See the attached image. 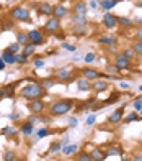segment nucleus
I'll list each match as a JSON object with an SVG mask.
<instances>
[{
    "label": "nucleus",
    "mask_w": 142,
    "mask_h": 161,
    "mask_svg": "<svg viewBox=\"0 0 142 161\" xmlns=\"http://www.w3.org/2000/svg\"><path fill=\"white\" fill-rule=\"evenodd\" d=\"M21 95L28 100H34V99H39L41 95H44V89L41 87V84H28L26 87H23Z\"/></svg>",
    "instance_id": "f257e3e1"
},
{
    "label": "nucleus",
    "mask_w": 142,
    "mask_h": 161,
    "mask_svg": "<svg viewBox=\"0 0 142 161\" xmlns=\"http://www.w3.org/2000/svg\"><path fill=\"white\" fill-rule=\"evenodd\" d=\"M72 108V100H57L51 105V115H64Z\"/></svg>",
    "instance_id": "f03ea898"
},
{
    "label": "nucleus",
    "mask_w": 142,
    "mask_h": 161,
    "mask_svg": "<svg viewBox=\"0 0 142 161\" xmlns=\"http://www.w3.org/2000/svg\"><path fill=\"white\" fill-rule=\"evenodd\" d=\"M10 15L15 20H18V22H26V20H30V12L26 9H23V7H15V9H11Z\"/></svg>",
    "instance_id": "7ed1b4c3"
},
{
    "label": "nucleus",
    "mask_w": 142,
    "mask_h": 161,
    "mask_svg": "<svg viewBox=\"0 0 142 161\" xmlns=\"http://www.w3.org/2000/svg\"><path fill=\"white\" fill-rule=\"evenodd\" d=\"M28 41H30L31 45L38 46V45H41V43H44V35L39 30H31L30 33H28Z\"/></svg>",
    "instance_id": "20e7f679"
},
{
    "label": "nucleus",
    "mask_w": 142,
    "mask_h": 161,
    "mask_svg": "<svg viewBox=\"0 0 142 161\" xmlns=\"http://www.w3.org/2000/svg\"><path fill=\"white\" fill-rule=\"evenodd\" d=\"M103 23H105V26H106V28L113 30V28L118 25V17H116V15H113L111 12H106V13L103 15Z\"/></svg>",
    "instance_id": "39448f33"
},
{
    "label": "nucleus",
    "mask_w": 142,
    "mask_h": 161,
    "mask_svg": "<svg viewBox=\"0 0 142 161\" xmlns=\"http://www.w3.org/2000/svg\"><path fill=\"white\" fill-rule=\"evenodd\" d=\"M31 114H41L44 110V104L41 102L39 99H34V100H30V105H28Z\"/></svg>",
    "instance_id": "423d86ee"
},
{
    "label": "nucleus",
    "mask_w": 142,
    "mask_h": 161,
    "mask_svg": "<svg viewBox=\"0 0 142 161\" xmlns=\"http://www.w3.org/2000/svg\"><path fill=\"white\" fill-rule=\"evenodd\" d=\"M123 114H124V107H119L118 110H115L111 115H109L108 122L113 123V125H116V123H119L121 120H123Z\"/></svg>",
    "instance_id": "0eeeda50"
},
{
    "label": "nucleus",
    "mask_w": 142,
    "mask_h": 161,
    "mask_svg": "<svg viewBox=\"0 0 142 161\" xmlns=\"http://www.w3.org/2000/svg\"><path fill=\"white\" fill-rule=\"evenodd\" d=\"M59 26H60L59 18L52 17V18H49V20L46 22V25H44V30H46V31H49V33H52V31L59 30Z\"/></svg>",
    "instance_id": "6e6552de"
},
{
    "label": "nucleus",
    "mask_w": 142,
    "mask_h": 161,
    "mask_svg": "<svg viewBox=\"0 0 142 161\" xmlns=\"http://www.w3.org/2000/svg\"><path fill=\"white\" fill-rule=\"evenodd\" d=\"M52 9H54V7H52L49 2H41L38 5V13L39 15H52Z\"/></svg>",
    "instance_id": "1a4fd4ad"
},
{
    "label": "nucleus",
    "mask_w": 142,
    "mask_h": 161,
    "mask_svg": "<svg viewBox=\"0 0 142 161\" xmlns=\"http://www.w3.org/2000/svg\"><path fill=\"white\" fill-rule=\"evenodd\" d=\"M82 72H83V76H85V79H87V80H96L98 77H101V74H100L98 71L90 69V67H85Z\"/></svg>",
    "instance_id": "9d476101"
},
{
    "label": "nucleus",
    "mask_w": 142,
    "mask_h": 161,
    "mask_svg": "<svg viewBox=\"0 0 142 161\" xmlns=\"http://www.w3.org/2000/svg\"><path fill=\"white\" fill-rule=\"evenodd\" d=\"M67 13H69V10L64 5H56L54 9H52V17H56V18H59V20L64 18Z\"/></svg>",
    "instance_id": "9b49d317"
},
{
    "label": "nucleus",
    "mask_w": 142,
    "mask_h": 161,
    "mask_svg": "<svg viewBox=\"0 0 142 161\" xmlns=\"http://www.w3.org/2000/svg\"><path fill=\"white\" fill-rule=\"evenodd\" d=\"M115 66L118 67V69H129V66H131V63L127 61L126 58H123V56H116L115 59Z\"/></svg>",
    "instance_id": "f8f14e48"
},
{
    "label": "nucleus",
    "mask_w": 142,
    "mask_h": 161,
    "mask_svg": "<svg viewBox=\"0 0 142 161\" xmlns=\"http://www.w3.org/2000/svg\"><path fill=\"white\" fill-rule=\"evenodd\" d=\"M90 156H92L93 161H103L105 158H106V153L101 151L100 148H93L92 153H90Z\"/></svg>",
    "instance_id": "ddd939ff"
},
{
    "label": "nucleus",
    "mask_w": 142,
    "mask_h": 161,
    "mask_svg": "<svg viewBox=\"0 0 142 161\" xmlns=\"http://www.w3.org/2000/svg\"><path fill=\"white\" fill-rule=\"evenodd\" d=\"M2 59L5 64H15L17 63V54L10 53V51H3L2 53Z\"/></svg>",
    "instance_id": "4468645a"
},
{
    "label": "nucleus",
    "mask_w": 142,
    "mask_h": 161,
    "mask_svg": "<svg viewBox=\"0 0 142 161\" xmlns=\"http://www.w3.org/2000/svg\"><path fill=\"white\" fill-rule=\"evenodd\" d=\"M74 12L75 15H87V5L83 2H77L74 5Z\"/></svg>",
    "instance_id": "2eb2a0df"
},
{
    "label": "nucleus",
    "mask_w": 142,
    "mask_h": 161,
    "mask_svg": "<svg viewBox=\"0 0 142 161\" xmlns=\"http://www.w3.org/2000/svg\"><path fill=\"white\" fill-rule=\"evenodd\" d=\"M77 89H79V91H90V89H92L90 80H87V79H80V80H77Z\"/></svg>",
    "instance_id": "dca6fc26"
},
{
    "label": "nucleus",
    "mask_w": 142,
    "mask_h": 161,
    "mask_svg": "<svg viewBox=\"0 0 142 161\" xmlns=\"http://www.w3.org/2000/svg\"><path fill=\"white\" fill-rule=\"evenodd\" d=\"M72 22H74L77 26H85L87 18H85V15H72Z\"/></svg>",
    "instance_id": "f3484780"
},
{
    "label": "nucleus",
    "mask_w": 142,
    "mask_h": 161,
    "mask_svg": "<svg viewBox=\"0 0 142 161\" xmlns=\"http://www.w3.org/2000/svg\"><path fill=\"white\" fill-rule=\"evenodd\" d=\"M77 150H79V145H67V146L60 148V151H62L64 155H74Z\"/></svg>",
    "instance_id": "a211bd4d"
},
{
    "label": "nucleus",
    "mask_w": 142,
    "mask_h": 161,
    "mask_svg": "<svg viewBox=\"0 0 142 161\" xmlns=\"http://www.w3.org/2000/svg\"><path fill=\"white\" fill-rule=\"evenodd\" d=\"M92 87H93L96 92H100V91H105V89H106V87H108V82H106V80H95Z\"/></svg>",
    "instance_id": "6ab92c4d"
},
{
    "label": "nucleus",
    "mask_w": 142,
    "mask_h": 161,
    "mask_svg": "<svg viewBox=\"0 0 142 161\" xmlns=\"http://www.w3.org/2000/svg\"><path fill=\"white\" fill-rule=\"evenodd\" d=\"M17 43H18V45H23V46L30 43V41H28V35L25 33V31H20V33L17 35Z\"/></svg>",
    "instance_id": "aec40b11"
},
{
    "label": "nucleus",
    "mask_w": 142,
    "mask_h": 161,
    "mask_svg": "<svg viewBox=\"0 0 142 161\" xmlns=\"http://www.w3.org/2000/svg\"><path fill=\"white\" fill-rule=\"evenodd\" d=\"M100 5L103 7L105 10H111L113 7L116 5V2H115V0H101V2H100Z\"/></svg>",
    "instance_id": "412c9836"
},
{
    "label": "nucleus",
    "mask_w": 142,
    "mask_h": 161,
    "mask_svg": "<svg viewBox=\"0 0 142 161\" xmlns=\"http://www.w3.org/2000/svg\"><path fill=\"white\" fill-rule=\"evenodd\" d=\"M118 23H119L121 26H124V28H127V26L132 25L131 18H127V17H118Z\"/></svg>",
    "instance_id": "4be33fe9"
},
{
    "label": "nucleus",
    "mask_w": 142,
    "mask_h": 161,
    "mask_svg": "<svg viewBox=\"0 0 142 161\" xmlns=\"http://www.w3.org/2000/svg\"><path fill=\"white\" fill-rule=\"evenodd\" d=\"M100 43H103V45H108V46H113L116 43V38H109V36H101L98 39Z\"/></svg>",
    "instance_id": "5701e85b"
},
{
    "label": "nucleus",
    "mask_w": 142,
    "mask_h": 161,
    "mask_svg": "<svg viewBox=\"0 0 142 161\" xmlns=\"http://www.w3.org/2000/svg\"><path fill=\"white\" fill-rule=\"evenodd\" d=\"M69 77H70V71H69V69H60V71H57V79L66 80V79H69Z\"/></svg>",
    "instance_id": "b1692460"
},
{
    "label": "nucleus",
    "mask_w": 142,
    "mask_h": 161,
    "mask_svg": "<svg viewBox=\"0 0 142 161\" xmlns=\"http://www.w3.org/2000/svg\"><path fill=\"white\" fill-rule=\"evenodd\" d=\"M134 54H136V53H134L132 48H127V50H124L123 53H121V56H123V58H126L127 61H131V59L134 58Z\"/></svg>",
    "instance_id": "393cba45"
},
{
    "label": "nucleus",
    "mask_w": 142,
    "mask_h": 161,
    "mask_svg": "<svg viewBox=\"0 0 142 161\" xmlns=\"http://www.w3.org/2000/svg\"><path fill=\"white\" fill-rule=\"evenodd\" d=\"M34 50H36V46H34V45H31V43H28V45H25V48H23V54L31 56V54L34 53Z\"/></svg>",
    "instance_id": "a878e982"
},
{
    "label": "nucleus",
    "mask_w": 142,
    "mask_h": 161,
    "mask_svg": "<svg viewBox=\"0 0 142 161\" xmlns=\"http://www.w3.org/2000/svg\"><path fill=\"white\" fill-rule=\"evenodd\" d=\"M31 132H33V123H30V122H28V123H25V125H23L21 127V133L23 135H31Z\"/></svg>",
    "instance_id": "bb28decb"
},
{
    "label": "nucleus",
    "mask_w": 142,
    "mask_h": 161,
    "mask_svg": "<svg viewBox=\"0 0 142 161\" xmlns=\"http://www.w3.org/2000/svg\"><path fill=\"white\" fill-rule=\"evenodd\" d=\"M77 161H93V159H92L90 153L82 151V153H79V156H77Z\"/></svg>",
    "instance_id": "cd10ccee"
},
{
    "label": "nucleus",
    "mask_w": 142,
    "mask_h": 161,
    "mask_svg": "<svg viewBox=\"0 0 142 161\" xmlns=\"http://www.w3.org/2000/svg\"><path fill=\"white\" fill-rule=\"evenodd\" d=\"M132 50H134V53H136V54H140L142 56V39H137V41L134 43Z\"/></svg>",
    "instance_id": "c85d7f7f"
},
{
    "label": "nucleus",
    "mask_w": 142,
    "mask_h": 161,
    "mask_svg": "<svg viewBox=\"0 0 142 161\" xmlns=\"http://www.w3.org/2000/svg\"><path fill=\"white\" fill-rule=\"evenodd\" d=\"M137 120H139V115H137L136 112H132V114H129L127 117H126L124 122H126V123H131V122H137Z\"/></svg>",
    "instance_id": "c756f323"
},
{
    "label": "nucleus",
    "mask_w": 142,
    "mask_h": 161,
    "mask_svg": "<svg viewBox=\"0 0 142 161\" xmlns=\"http://www.w3.org/2000/svg\"><path fill=\"white\" fill-rule=\"evenodd\" d=\"M39 84H41V87H43V89H49V87H52V86H54V82H52V80H47V79L41 80Z\"/></svg>",
    "instance_id": "7c9ffc66"
},
{
    "label": "nucleus",
    "mask_w": 142,
    "mask_h": 161,
    "mask_svg": "<svg viewBox=\"0 0 142 161\" xmlns=\"http://www.w3.org/2000/svg\"><path fill=\"white\" fill-rule=\"evenodd\" d=\"M20 46H21V45H18V43H13V45H10L8 46V50H7V51H10V53H18V51H20Z\"/></svg>",
    "instance_id": "2f4dec72"
},
{
    "label": "nucleus",
    "mask_w": 142,
    "mask_h": 161,
    "mask_svg": "<svg viewBox=\"0 0 142 161\" xmlns=\"http://www.w3.org/2000/svg\"><path fill=\"white\" fill-rule=\"evenodd\" d=\"M121 153H123L121 148H109V150L106 151V156H109V155H121Z\"/></svg>",
    "instance_id": "473e14b6"
},
{
    "label": "nucleus",
    "mask_w": 142,
    "mask_h": 161,
    "mask_svg": "<svg viewBox=\"0 0 142 161\" xmlns=\"http://www.w3.org/2000/svg\"><path fill=\"white\" fill-rule=\"evenodd\" d=\"M119 97H121V95L118 94V92H113V95H111V97H109L105 104H113V102H116V100H119Z\"/></svg>",
    "instance_id": "72a5a7b5"
},
{
    "label": "nucleus",
    "mask_w": 142,
    "mask_h": 161,
    "mask_svg": "<svg viewBox=\"0 0 142 161\" xmlns=\"http://www.w3.org/2000/svg\"><path fill=\"white\" fill-rule=\"evenodd\" d=\"M3 91H5V97H13V86L3 87Z\"/></svg>",
    "instance_id": "f704fd0d"
},
{
    "label": "nucleus",
    "mask_w": 142,
    "mask_h": 161,
    "mask_svg": "<svg viewBox=\"0 0 142 161\" xmlns=\"http://www.w3.org/2000/svg\"><path fill=\"white\" fill-rule=\"evenodd\" d=\"M47 133H49V130H47V128H41V130L36 132V136H38V138H44Z\"/></svg>",
    "instance_id": "c9c22d12"
},
{
    "label": "nucleus",
    "mask_w": 142,
    "mask_h": 161,
    "mask_svg": "<svg viewBox=\"0 0 142 161\" xmlns=\"http://www.w3.org/2000/svg\"><path fill=\"white\" fill-rule=\"evenodd\" d=\"M26 61H28V56H26V54H23V53H21V54H17V63L25 64Z\"/></svg>",
    "instance_id": "e433bc0d"
},
{
    "label": "nucleus",
    "mask_w": 142,
    "mask_h": 161,
    "mask_svg": "<svg viewBox=\"0 0 142 161\" xmlns=\"http://www.w3.org/2000/svg\"><path fill=\"white\" fill-rule=\"evenodd\" d=\"M95 58H96V56L93 53H87V54H85V63H93V61H95Z\"/></svg>",
    "instance_id": "4c0bfd02"
},
{
    "label": "nucleus",
    "mask_w": 142,
    "mask_h": 161,
    "mask_svg": "<svg viewBox=\"0 0 142 161\" xmlns=\"http://www.w3.org/2000/svg\"><path fill=\"white\" fill-rule=\"evenodd\" d=\"M132 107L136 108V110H142V99H137V100H134Z\"/></svg>",
    "instance_id": "58836bf2"
},
{
    "label": "nucleus",
    "mask_w": 142,
    "mask_h": 161,
    "mask_svg": "<svg viewBox=\"0 0 142 161\" xmlns=\"http://www.w3.org/2000/svg\"><path fill=\"white\" fill-rule=\"evenodd\" d=\"M60 148H62V146H60V143H54V145L51 146V150H49V151H51V153H57Z\"/></svg>",
    "instance_id": "ea45409f"
},
{
    "label": "nucleus",
    "mask_w": 142,
    "mask_h": 161,
    "mask_svg": "<svg viewBox=\"0 0 142 161\" xmlns=\"http://www.w3.org/2000/svg\"><path fill=\"white\" fill-rule=\"evenodd\" d=\"M2 133L3 135H11V133H15V130L11 127H7V128H3V130H2Z\"/></svg>",
    "instance_id": "a19ab883"
},
{
    "label": "nucleus",
    "mask_w": 142,
    "mask_h": 161,
    "mask_svg": "<svg viewBox=\"0 0 142 161\" xmlns=\"http://www.w3.org/2000/svg\"><path fill=\"white\" fill-rule=\"evenodd\" d=\"M3 159H5V161H11V159H13V153H11V151H7L5 155H3Z\"/></svg>",
    "instance_id": "79ce46f5"
},
{
    "label": "nucleus",
    "mask_w": 142,
    "mask_h": 161,
    "mask_svg": "<svg viewBox=\"0 0 142 161\" xmlns=\"http://www.w3.org/2000/svg\"><path fill=\"white\" fill-rule=\"evenodd\" d=\"M43 66H44L43 59H36V61H34V67H38V69H39V67H43Z\"/></svg>",
    "instance_id": "37998d69"
},
{
    "label": "nucleus",
    "mask_w": 142,
    "mask_h": 161,
    "mask_svg": "<svg viewBox=\"0 0 142 161\" xmlns=\"http://www.w3.org/2000/svg\"><path fill=\"white\" fill-rule=\"evenodd\" d=\"M95 118H96V117H95V114H93V115H90V117L87 118V125H92V123H95Z\"/></svg>",
    "instance_id": "c03bdc74"
},
{
    "label": "nucleus",
    "mask_w": 142,
    "mask_h": 161,
    "mask_svg": "<svg viewBox=\"0 0 142 161\" xmlns=\"http://www.w3.org/2000/svg\"><path fill=\"white\" fill-rule=\"evenodd\" d=\"M62 48H66V50H69V51H74V50H75V48L72 46V45H67V43H64Z\"/></svg>",
    "instance_id": "a18cd8bd"
},
{
    "label": "nucleus",
    "mask_w": 142,
    "mask_h": 161,
    "mask_svg": "<svg viewBox=\"0 0 142 161\" xmlns=\"http://www.w3.org/2000/svg\"><path fill=\"white\" fill-rule=\"evenodd\" d=\"M136 36H137V39H142V26H140V28H137V33H136Z\"/></svg>",
    "instance_id": "49530a36"
},
{
    "label": "nucleus",
    "mask_w": 142,
    "mask_h": 161,
    "mask_svg": "<svg viewBox=\"0 0 142 161\" xmlns=\"http://www.w3.org/2000/svg\"><path fill=\"white\" fill-rule=\"evenodd\" d=\"M69 125H70V127H75V125H77V118H75V117H72V118H70Z\"/></svg>",
    "instance_id": "de8ad7c7"
},
{
    "label": "nucleus",
    "mask_w": 142,
    "mask_h": 161,
    "mask_svg": "<svg viewBox=\"0 0 142 161\" xmlns=\"http://www.w3.org/2000/svg\"><path fill=\"white\" fill-rule=\"evenodd\" d=\"M132 161H142V155H136L132 158Z\"/></svg>",
    "instance_id": "09e8293b"
},
{
    "label": "nucleus",
    "mask_w": 142,
    "mask_h": 161,
    "mask_svg": "<svg viewBox=\"0 0 142 161\" xmlns=\"http://www.w3.org/2000/svg\"><path fill=\"white\" fill-rule=\"evenodd\" d=\"M5 69V63H3V59L0 58V71H3Z\"/></svg>",
    "instance_id": "8fccbe9b"
},
{
    "label": "nucleus",
    "mask_w": 142,
    "mask_h": 161,
    "mask_svg": "<svg viewBox=\"0 0 142 161\" xmlns=\"http://www.w3.org/2000/svg\"><path fill=\"white\" fill-rule=\"evenodd\" d=\"M96 5H98V3H96L95 0H92V2H90V7H92V9H96Z\"/></svg>",
    "instance_id": "3c124183"
},
{
    "label": "nucleus",
    "mask_w": 142,
    "mask_h": 161,
    "mask_svg": "<svg viewBox=\"0 0 142 161\" xmlns=\"http://www.w3.org/2000/svg\"><path fill=\"white\" fill-rule=\"evenodd\" d=\"M3 97H5V91H3V89H0V100H2Z\"/></svg>",
    "instance_id": "603ef678"
},
{
    "label": "nucleus",
    "mask_w": 142,
    "mask_h": 161,
    "mask_svg": "<svg viewBox=\"0 0 142 161\" xmlns=\"http://www.w3.org/2000/svg\"><path fill=\"white\" fill-rule=\"evenodd\" d=\"M121 87H123V89H127L129 84H127V82H121Z\"/></svg>",
    "instance_id": "864d4df0"
},
{
    "label": "nucleus",
    "mask_w": 142,
    "mask_h": 161,
    "mask_svg": "<svg viewBox=\"0 0 142 161\" xmlns=\"http://www.w3.org/2000/svg\"><path fill=\"white\" fill-rule=\"evenodd\" d=\"M11 161H20L18 158H15V156H13V159H11Z\"/></svg>",
    "instance_id": "5fc2aeb1"
},
{
    "label": "nucleus",
    "mask_w": 142,
    "mask_h": 161,
    "mask_svg": "<svg viewBox=\"0 0 142 161\" xmlns=\"http://www.w3.org/2000/svg\"><path fill=\"white\" fill-rule=\"evenodd\" d=\"M115 2H116V3H118V2H121V0H115Z\"/></svg>",
    "instance_id": "6e6d98bb"
},
{
    "label": "nucleus",
    "mask_w": 142,
    "mask_h": 161,
    "mask_svg": "<svg viewBox=\"0 0 142 161\" xmlns=\"http://www.w3.org/2000/svg\"><path fill=\"white\" fill-rule=\"evenodd\" d=\"M139 89H140V91H142V84H140V87H139Z\"/></svg>",
    "instance_id": "4d7b16f0"
}]
</instances>
